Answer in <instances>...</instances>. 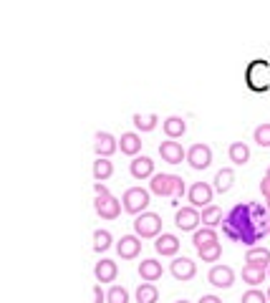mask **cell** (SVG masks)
Masks as SVG:
<instances>
[{
	"mask_svg": "<svg viewBox=\"0 0 270 303\" xmlns=\"http://www.w3.org/2000/svg\"><path fill=\"white\" fill-rule=\"evenodd\" d=\"M222 230H225L235 243H243V245H248V248H255V243H258L263 235H268V227H263L253 218L250 202L235 205V207L225 215Z\"/></svg>",
	"mask_w": 270,
	"mask_h": 303,
	"instance_id": "cell-1",
	"label": "cell"
},
{
	"mask_svg": "<svg viewBox=\"0 0 270 303\" xmlns=\"http://www.w3.org/2000/svg\"><path fill=\"white\" fill-rule=\"evenodd\" d=\"M149 192L159 195V197H182L185 195V179L179 174H169V172H159L152 177L149 182Z\"/></svg>",
	"mask_w": 270,
	"mask_h": 303,
	"instance_id": "cell-2",
	"label": "cell"
},
{
	"mask_svg": "<svg viewBox=\"0 0 270 303\" xmlns=\"http://www.w3.org/2000/svg\"><path fill=\"white\" fill-rule=\"evenodd\" d=\"M149 202H152V192L144 190V187H129V190L124 192V197H122L124 213H129V215H134V218L141 215V213H146Z\"/></svg>",
	"mask_w": 270,
	"mask_h": 303,
	"instance_id": "cell-3",
	"label": "cell"
},
{
	"mask_svg": "<svg viewBox=\"0 0 270 303\" xmlns=\"http://www.w3.org/2000/svg\"><path fill=\"white\" fill-rule=\"evenodd\" d=\"M134 232L139 237H159L162 235V215L157 213H141L134 218Z\"/></svg>",
	"mask_w": 270,
	"mask_h": 303,
	"instance_id": "cell-4",
	"label": "cell"
},
{
	"mask_svg": "<svg viewBox=\"0 0 270 303\" xmlns=\"http://www.w3.org/2000/svg\"><path fill=\"white\" fill-rule=\"evenodd\" d=\"M94 210L101 220H116L122 215V202L111 195H96V202H94Z\"/></svg>",
	"mask_w": 270,
	"mask_h": 303,
	"instance_id": "cell-5",
	"label": "cell"
},
{
	"mask_svg": "<svg viewBox=\"0 0 270 303\" xmlns=\"http://www.w3.org/2000/svg\"><path fill=\"white\" fill-rule=\"evenodd\" d=\"M200 223H202V215L197 207H177L174 213V225L185 232H195L200 230Z\"/></svg>",
	"mask_w": 270,
	"mask_h": 303,
	"instance_id": "cell-6",
	"label": "cell"
},
{
	"mask_svg": "<svg viewBox=\"0 0 270 303\" xmlns=\"http://www.w3.org/2000/svg\"><path fill=\"white\" fill-rule=\"evenodd\" d=\"M212 195H215V187L212 185H207V182H195L190 190H187V197H190V202H192V207H209L212 205Z\"/></svg>",
	"mask_w": 270,
	"mask_h": 303,
	"instance_id": "cell-7",
	"label": "cell"
},
{
	"mask_svg": "<svg viewBox=\"0 0 270 303\" xmlns=\"http://www.w3.org/2000/svg\"><path fill=\"white\" fill-rule=\"evenodd\" d=\"M268 69H270L268 61H255V64H250V69H248V83H250V88H255V91L268 88L270 86Z\"/></svg>",
	"mask_w": 270,
	"mask_h": 303,
	"instance_id": "cell-8",
	"label": "cell"
},
{
	"mask_svg": "<svg viewBox=\"0 0 270 303\" xmlns=\"http://www.w3.org/2000/svg\"><path fill=\"white\" fill-rule=\"evenodd\" d=\"M207 281L215 288H232L235 286V270L230 265H212L207 273Z\"/></svg>",
	"mask_w": 270,
	"mask_h": 303,
	"instance_id": "cell-9",
	"label": "cell"
},
{
	"mask_svg": "<svg viewBox=\"0 0 270 303\" xmlns=\"http://www.w3.org/2000/svg\"><path fill=\"white\" fill-rule=\"evenodd\" d=\"M187 164L192 167V169H207L209 164H212V149L207 147V144H192L190 149H187Z\"/></svg>",
	"mask_w": 270,
	"mask_h": 303,
	"instance_id": "cell-10",
	"label": "cell"
},
{
	"mask_svg": "<svg viewBox=\"0 0 270 303\" xmlns=\"http://www.w3.org/2000/svg\"><path fill=\"white\" fill-rule=\"evenodd\" d=\"M169 273L177 278V281H192L195 276H197V265H195V260L192 258H174L172 263H169Z\"/></svg>",
	"mask_w": 270,
	"mask_h": 303,
	"instance_id": "cell-11",
	"label": "cell"
},
{
	"mask_svg": "<svg viewBox=\"0 0 270 303\" xmlns=\"http://www.w3.org/2000/svg\"><path fill=\"white\" fill-rule=\"evenodd\" d=\"M116 253L124 260L139 258V253H141V237L139 235H122V240L116 243Z\"/></svg>",
	"mask_w": 270,
	"mask_h": 303,
	"instance_id": "cell-12",
	"label": "cell"
},
{
	"mask_svg": "<svg viewBox=\"0 0 270 303\" xmlns=\"http://www.w3.org/2000/svg\"><path fill=\"white\" fill-rule=\"evenodd\" d=\"M116 149H119V142H116L109 132H96V134H94V152H96V157L109 159Z\"/></svg>",
	"mask_w": 270,
	"mask_h": 303,
	"instance_id": "cell-13",
	"label": "cell"
},
{
	"mask_svg": "<svg viewBox=\"0 0 270 303\" xmlns=\"http://www.w3.org/2000/svg\"><path fill=\"white\" fill-rule=\"evenodd\" d=\"M159 154H162V159L169 162V164H182V159H187V152L182 149V144L174 142V139L162 142V144H159Z\"/></svg>",
	"mask_w": 270,
	"mask_h": 303,
	"instance_id": "cell-14",
	"label": "cell"
},
{
	"mask_svg": "<svg viewBox=\"0 0 270 303\" xmlns=\"http://www.w3.org/2000/svg\"><path fill=\"white\" fill-rule=\"evenodd\" d=\"M129 172H132L134 179H146V177L152 179V177L157 174V172H154V162H152L149 157H144V154H141V157H134V159L129 162Z\"/></svg>",
	"mask_w": 270,
	"mask_h": 303,
	"instance_id": "cell-15",
	"label": "cell"
},
{
	"mask_svg": "<svg viewBox=\"0 0 270 303\" xmlns=\"http://www.w3.org/2000/svg\"><path fill=\"white\" fill-rule=\"evenodd\" d=\"M154 250L159 255H177L179 253V237L174 232H162L159 237H154Z\"/></svg>",
	"mask_w": 270,
	"mask_h": 303,
	"instance_id": "cell-16",
	"label": "cell"
},
{
	"mask_svg": "<svg viewBox=\"0 0 270 303\" xmlns=\"http://www.w3.org/2000/svg\"><path fill=\"white\" fill-rule=\"evenodd\" d=\"M94 276H96V281H99V283H114V281H116V276H119V268H116V263H114V260L101 258V260L94 265Z\"/></svg>",
	"mask_w": 270,
	"mask_h": 303,
	"instance_id": "cell-17",
	"label": "cell"
},
{
	"mask_svg": "<svg viewBox=\"0 0 270 303\" xmlns=\"http://www.w3.org/2000/svg\"><path fill=\"white\" fill-rule=\"evenodd\" d=\"M162 273H164L162 270V263L154 260V258H146V260L139 263V276H141L144 283H157L162 278Z\"/></svg>",
	"mask_w": 270,
	"mask_h": 303,
	"instance_id": "cell-18",
	"label": "cell"
},
{
	"mask_svg": "<svg viewBox=\"0 0 270 303\" xmlns=\"http://www.w3.org/2000/svg\"><path fill=\"white\" fill-rule=\"evenodd\" d=\"M245 263L268 270L270 268V250L268 248H258V245H255V248H248V253H245Z\"/></svg>",
	"mask_w": 270,
	"mask_h": 303,
	"instance_id": "cell-19",
	"label": "cell"
},
{
	"mask_svg": "<svg viewBox=\"0 0 270 303\" xmlns=\"http://www.w3.org/2000/svg\"><path fill=\"white\" fill-rule=\"evenodd\" d=\"M162 129H164L167 139H179V137H185V132H187V122H185L182 116H167V119L162 122Z\"/></svg>",
	"mask_w": 270,
	"mask_h": 303,
	"instance_id": "cell-20",
	"label": "cell"
},
{
	"mask_svg": "<svg viewBox=\"0 0 270 303\" xmlns=\"http://www.w3.org/2000/svg\"><path fill=\"white\" fill-rule=\"evenodd\" d=\"M119 149H122V154L139 157V152H141V137L136 132H124L122 139H119Z\"/></svg>",
	"mask_w": 270,
	"mask_h": 303,
	"instance_id": "cell-21",
	"label": "cell"
},
{
	"mask_svg": "<svg viewBox=\"0 0 270 303\" xmlns=\"http://www.w3.org/2000/svg\"><path fill=\"white\" fill-rule=\"evenodd\" d=\"M212 243H220L215 227H200V230H195V235H192V245H195L197 250L204 248V245H212Z\"/></svg>",
	"mask_w": 270,
	"mask_h": 303,
	"instance_id": "cell-22",
	"label": "cell"
},
{
	"mask_svg": "<svg viewBox=\"0 0 270 303\" xmlns=\"http://www.w3.org/2000/svg\"><path fill=\"white\" fill-rule=\"evenodd\" d=\"M91 172H94V179H96V182H106V179L114 174V162H109V159H104V157H96Z\"/></svg>",
	"mask_w": 270,
	"mask_h": 303,
	"instance_id": "cell-23",
	"label": "cell"
},
{
	"mask_svg": "<svg viewBox=\"0 0 270 303\" xmlns=\"http://www.w3.org/2000/svg\"><path fill=\"white\" fill-rule=\"evenodd\" d=\"M227 154H230V162H235V164H240V167L250 162V147H248L245 142H232Z\"/></svg>",
	"mask_w": 270,
	"mask_h": 303,
	"instance_id": "cell-24",
	"label": "cell"
},
{
	"mask_svg": "<svg viewBox=\"0 0 270 303\" xmlns=\"http://www.w3.org/2000/svg\"><path fill=\"white\" fill-rule=\"evenodd\" d=\"M232 182H235V172H232L230 167H225V169H220V172L215 174V190H217L220 195H222V192H230Z\"/></svg>",
	"mask_w": 270,
	"mask_h": 303,
	"instance_id": "cell-25",
	"label": "cell"
},
{
	"mask_svg": "<svg viewBox=\"0 0 270 303\" xmlns=\"http://www.w3.org/2000/svg\"><path fill=\"white\" fill-rule=\"evenodd\" d=\"M265 276H268V270H263V268H255V265H248V263L243 268V281L250 283L253 288L260 286V283H265Z\"/></svg>",
	"mask_w": 270,
	"mask_h": 303,
	"instance_id": "cell-26",
	"label": "cell"
},
{
	"mask_svg": "<svg viewBox=\"0 0 270 303\" xmlns=\"http://www.w3.org/2000/svg\"><path fill=\"white\" fill-rule=\"evenodd\" d=\"M159 301V291L154 283H139L136 288V303H157Z\"/></svg>",
	"mask_w": 270,
	"mask_h": 303,
	"instance_id": "cell-27",
	"label": "cell"
},
{
	"mask_svg": "<svg viewBox=\"0 0 270 303\" xmlns=\"http://www.w3.org/2000/svg\"><path fill=\"white\" fill-rule=\"evenodd\" d=\"M202 223H204V227H217V225H222V210L217 207V205H209V207H204L202 213Z\"/></svg>",
	"mask_w": 270,
	"mask_h": 303,
	"instance_id": "cell-28",
	"label": "cell"
},
{
	"mask_svg": "<svg viewBox=\"0 0 270 303\" xmlns=\"http://www.w3.org/2000/svg\"><path fill=\"white\" fill-rule=\"evenodd\" d=\"M132 122H134V127L139 129V132H152V129H157L159 116H157V114H146V116L134 114V116H132Z\"/></svg>",
	"mask_w": 270,
	"mask_h": 303,
	"instance_id": "cell-29",
	"label": "cell"
},
{
	"mask_svg": "<svg viewBox=\"0 0 270 303\" xmlns=\"http://www.w3.org/2000/svg\"><path fill=\"white\" fill-rule=\"evenodd\" d=\"M111 245H114V237H111L109 230H96V232H94V250H96V253H104V250H109Z\"/></svg>",
	"mask_w": 270,
	"mask_h": 303,
	"instance_id": "cell-30",
	"label": "cell"
},
{
	"mask_svg": "<svg viewBox=\"0 0 270 303\" xmlns=\"http://www.w3.org/2000/svg\"><path fill=\"white\" fill-rule=\"evenodd\" d=\"M197 255L202 258V263H217L220 255H222V245L220 243H212V245H204L197 250Z\"/></svg>",
	"mask_w": 270,
	"mask_h": 303,
	"instance_id": "cell-31",
	"label": "cell"
},
{
	"mask_svg": "<svg viewBox=\"0 0 270 303\" xmlns=\"http://www.w3.org/2000/svg\"><path fill=\"white\" fill-rule=\"evenodd\" d=\"M106 303H129V291L122 286H111L106 293Z\"/></svg>",
	"mask_w": 270,
	"mask_h": 303,
	"instance_id": "cell-32",
	"label": "cell"
},
{
	"mask_svg": "<svg viewBox=\"0 0 270 303\" xmlns=\"http://www.w3.org/2000/svg\"><path fill=\"white\" fill-rule=\"evenodd\" d=\"M253 139H255L258 147H270V124H260V127H255Z\"/></svg>",
	"mask_w": 270,
	"mask_h": 303,
	"instance_id": "cell-33",
	"label": "cell"
},
{
	"mask_svg": "<svg viewBox=\"0 0 270 303\" xmlns=\"http://www.w3.org/2000/svg\"><path fill=\"white\" fill-rule=\"evenodd\" d=\"M240 303H270V301H268V293H263L258 288H250L248 293H243Z\"/></svg>",
	"mask_w": 270,
	"mask_h": 303,
	"instance_id": "cell-34",
	"label": "cell"
},
{
	"mask_svg": "<svg viewBox=\"0 0 270 303\" xmlns=\"http://www.w3.org/2000/svg\"><path fill=\"white\" fill-rule=\"evenodd\" d=\"M260 192H263V197H268L270 200V177L265 174L263 177V182H260Z\"/></svg>",
	"mask_w": 270,
	"mask_h": 303,
	"instance_id": "cell-35",
	"label": "cell"
},
{
	"mask_svg": "<svg viewBox=\"0 0 270 303\" xmlns=\"http://www.w3.org/2000/svg\"><path fill=\"white\" fill-rule=\"evenodd\" d=\"M104 301H106V293L101 291V286H96L94 288V303H104Z\"/></svg>",
	"mask_w": 270,
	"mask_h": 303,
	"instance_id": "cell-36",
	"label": "cell"
},
{
	"mask_svg": "<svg viewBox=\"0 0 270 303\" xmlns=\"http://www.w3.org/2000/svg\"><path fill=\"white\" fill-rule=\"evenodd\" d=\"M197 303H222V298H217V296H212V293H207V296H202Z\"/></svg>",
	"mask_w": 270,
	"mask_h": 303,
	"instance_id": "cell-37",
	"label": "cell"
},
{
	"mask_svg": "<svg viewBox=\"0 0 270 303\" xmlns=\"http://www.w3.org/2000/svg\"><path fill=\"white\" fill-rule=\"evenodd\" d=\"M94 190H96V195H109L106 185H101V182H96V185H94Z\"/></svg>",
	"mask_w": 270,
	"mask_h": 303,
	"instance_id": "cell-38",
	"label": "cell"
},
{
	"mask_svg": "<svg viewBox=\"0 0 270 303\" xmlns=\"http://www.w3.org/2000/svg\"><path fill=\"white\" fill-rule=\"evenodd\" d=\"M174 303H190V301H185V298H182V301H174Z\"/></svg>",
	"mask_w": 270,
	"mask_h": 303,
	"instance_id": "cell-39",
	"label": "cell"
},
{
	"mask_svg": "<svg viewBox=\"0 0 270 303\" xmlns=\"http://www.w3.org/2000/svg\"><path fill=\"white\" fill-rule=\"evenodd\" d=\"M265 293H268V301H270V288H268V291H265Z\"/></svg>",
	"mask_w": 270,
	"mask_h": 303,
	"instance_id": "cell-40",
	"label": "cell"
},
{
	"mask_svg": "<svg viewBox=\"0 0 270 303\" xmlns=\"http://www.w3.org/2000/svg\"><path fill=\"white\" fill-rule=\"evenodd\" d=\"M268 210H270V200H268Z\"/></svg>",
	"mask_w": 270,
	"mask_h": 303,
	"instance_id": "cell-41",
	"label": "cell"
},
{
	"mask_svg": "<svg viewBox=\"0 0 270 303\" xmlns=\"http://www.w3.org/2000/svg\"><path fill=\"white\" fill-rule=\"evenodd\" d=\"M268 177H270V167H268Z\"/></svg>",
	"mask_w": 270,
	"mask_h": 303,
	"instance_id": "cell-42",
	"label": "cell"
},
{
	"mask_svg": "<svg viewBox=\"0 0 270 303\" xmlns=\"http://www.w3.org/2000/svg\"><path fill=\"white\" fill-rule=\"evenodd\" d=\"M268 235H270V227H268Z\"/></svg>",
	"mask_w": 270,
	"mask_h": 303,
	"instance_id": "cell-43",
	"label": "cell"
},
{
	"mask_svg": "<svg viewBox=\"0 0 270 303\" xmlns=\"http://www.w3.org/2000/svg\"><path fill=\"white\" fill-rule=\"evenodd\" d=\"M268 276H270V268H268Z\"/></svg>",
	"mask_w": 270,
	"mask_h": 303,
	"instance_id": "cell-44",
	"label": "cell"
}]
</instances>
